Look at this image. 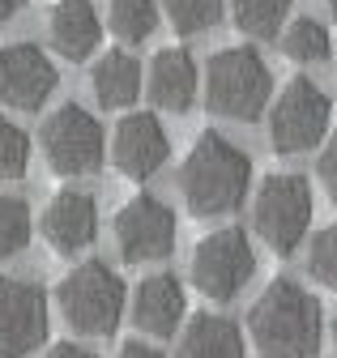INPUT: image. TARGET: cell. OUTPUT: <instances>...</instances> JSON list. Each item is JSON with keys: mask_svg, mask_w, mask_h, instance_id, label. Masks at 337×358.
Returning <instances> with one entry per match:
<instances>
[{"mask_svg": "<svg viewBox=\"0 0 337 358\" xmlns=\"http://www.w3.org/2000/svg\"><path fill=\"white\" fill-rule=\"evenodd\" d=\"M248 341L261 358H316L324 341L320 299L299 282H273L248 307Z\"/></svg>", "mask_w": 337, "mask_h": 358, "instance_id": "cell-1", "label": "cell"}, {"mask_svg": "<svg viewBox=\"0 0 337 358\" xmlns=\"http://www.w3.org/2000/svg\"><path fill=\"white\" fill-rule=\"evenodd\" d=\"M252 188V158L222 132H201L180 166V192L196 217H222L243 205Z\"/></svg>", "mask_w": 337, "mask_h": 358, "instance_id": "cell-2", "label": "cell"}, {"mask_svg": "<svg viewBox=\"0 0 337 358\" xmlns=\"http://www.w3.org/2000/svg\"><path fill=\"white\" fill-rule=\"evenodd\" d=\"M273 99V73L252 48H222L205 64V107L222 115L252 124L261 120Z\"/></svg>", "mask_w": 337, "mask_h": 358, "instance_id": "cell-3", "label": "cell"}, {"mask_svg": "<svg viewBox=\"0 0 337 358\" xmlns=\"http://www.w3.org/2000/svg\"><path fill=\"white\" fill-rule=\"evenodd\" d=\"M56 303H60V316L81 337H111L124 316V282L111 264L81 260L77 268H69L60 278Z\"/></svg>", "mask_w": 337, "mask_h": 358, "instance_id": "cell-4", "label": "cell"}, {"mask_svg": "<svg viewBox=\"0 0 337 358\" xmlns=\"http://www.w3.org/2000/svg\"><path fill=\"white\" fill-rule=\"evenodd\" d=\"M329 115H333V103L316 81H308V77L286 81L282 94L269 103V145L282 158H294V154H308V150L324 145Z\"/></svg>", "mask_w": 337, "mask_h": 358, "instance_id": "cell-5", "label": "cell"}, {"mask_svg": "<svg viewBox=\"0 0 337 358\" xmlns=\"http://www.w3.org/2000/svg\"><path fill=\"white\" fill-rule=\"evenodd\" d=\"M252 222L265 248L278 256H290L303 243L312 227V188L303 175H265V184L257 188V205H252Z\"/></svg>", "mask_w": 337, "mask_h": 358, "instance_id": "cell-6", "label": "cell"}, {"mask_svg": "<svg viewBox=\"0 0 337 358\" xmlns=\"http://www.w3.org/2000/svg\"><path fill=\"white\" fill-rule=\"evenodd\" d=\"M43 154L48 166L64 179H81V175H94L103 166L107 154V137H103V124L81 107V103H64L43 120Z\"/></svg>", "mask_w": 337, "mask_h": 358, "instance_id": "cell-7", "label": "cell"}, {"mask_svg": "<svg viewBox=\"0 0 337 358\" xmlns=\"http://www.w3.org/2000/svg\"><path fill=\"white\" fill-rule=\"evenodd\" d=\"M257 273V252H252L248 235L239 227H222L205 235L192 252V282L205 299L231 303Z\"/></svg>", "mask_w": 337, "mask_h": 358, "instance_id": "cell-8", "label": "cell"}, {"mask_svg": "<svg viewBox=\"0 0 337 358\" xmlns=\"http://www.w3.org/2000/svg\"><path fill=\"white\" fill-rule=\"evenodd\" d=\"M115 248L129 264L171 256V248H175V213H171V205H162L150 192H137L129 205H120V213H115Z\"/></svg>", "mask_w": 337, "mask_h": 358, "instance_id": "cell-9", "label": "cell"}, {"mask_svg": "<svg viewBox=\"0 0 337 358\" xmlns=\"http://www.w3.org/2000/svg\"><path fill=\"white\" fill-rule=\"evenodd\" d=\"M48 341V294L26 278H0V358H30Z\"/></svg>", "mask_w": 337, "mask_h": 358, "instance_id": "cell-10", "label": "cell"}, {"mask_svg": "<svg viewBox=\"0 0 337 358\" xmlns=\"http://www.w3.org/2000/svg\"><path fill=\"white\" fill-rule=\"evenodd\" d=\"M56 64L38 43H5L0 48V107L38 111L56 90Z\"/></svg>", "mask_w": 337, "mask_h": 358, "instance_id": "cell-11", "label": "cell"}, {"mask_svg": "<svg viewBox=\"0 0 337 358\" xmlns=\"http://www.w3.org/2000/svg\"><path fill=\"white\" fill-rule=\"evenodd\" d=\"M166 154H171V137L154 111H129L115 132H111V162L124 179H150L162 171Z\"/></svg>", "mask_w": 337, "mask_h": 358, "instance_id": "cell-12", "label": "cell"}, {"mask_svg": "<svg viewBox=\"0 0 337 358\" xmlns=\"http://www.w3.org/2000/svg\"><path fill=\"white\" fill-rule=\"evenodd\" d=\"M43 239L60 256L86 252L99 239V205H94V196L81 192V188L56 192L48 201V209H43Z\"/></svg>", "mask_w": 337, "mask_h": 358, "instance_id": "cell-13", "label": "cell"}, {"mask_svg": "<svg viewBox=\"0 0 337 358\" xmlns=\"http://www.w3.org/2000/svg\"><path fill=\"white\" fill-rule=\"evenodd\" d=\"M188 311L184 286L175 273H150L133 290V324L150 337H171Z\"/></svg>", "mask_w": 337, "mask_h": 358, "instance_id": "cell-14", "label": "cell"}, {"mask_svg": "<svg viewBox=\"0 0 337 358\" xmlns=\"http://www.w3.org/2000/svg\"><path fill=\"white\" fill-rule=\"evenodd\" d=\"M48 38H52V52L81 64V60H90L99 52L103 22H99L90 0H60V5L48 13Z\"/></svg>", "mask_w": 337, "mask_h": 358, "instance_id": "cell-15", "label": "cell"}, {"mask_svg": "<svg viewBox=\"0 0 337 358\" xmlns=\"http://www.w3.org/2000/svg\"><path fill=\"white\" fill-rule=\"evenodd\" d=\"M145 90L154 107L171 111V115H184L196 99V64L184 48H162L154 60H150V73H145Z\"/></svg>", "mask_w": 337, "mask_h": 358, "instance_id": "cell-16", "label": "cell"}, {"mask_svg": "<svg viewBox=\"0 0 337 358\" xmlns=\"http://www.w3.org/2000/svg\"><path fill=\"white\" fill-rule=\"evenodd\" d=\"M90 85H94V99L103 111H124L133 107L141 85H145V73H141V60L133 52H107L94 73H90Z\"/></svg>", "mask_w": 337, "mask_h": 358, "instance_id": "cell-17", "label": "cell"}, {"mask_svg": "<svg viewBox=\"0 0 337 358\" xmlns=\"http://www.w3.org/2000/svg\"><path fill=\"white\" fill-rule=\"evenodd\" d=\"M175 358H248V345H243V333L227 316L201 311V316L188 320Z\"/></svg>", "mask_w": 337, "mask_h": 358, "instance_id": "cell-18", "label": "cell"}, {"mask_svg": "<svg viewBox=\"0 0 337 358\" xmlns=\"http://www.w3.org/2000/svg\"><path fill=\"white\" fill-rule=\"evenodd\" d=\"M227 5H231L235 26L248 38H278L286 30V17H290L294 0H227Z\"/></svg>", "mask_w": 337, "mask_h": 358, "instance_id": "cell-19", "label": "cell"}, {"mask_svg": "<svg viewBox=\"0 0 337 358\" xmlns=\"http://www.w3.org/2000/svg\"><path fill=\"white\" fill-rule=\"evenodd\" d=\"M107 26L120 43H145L158 26V0H107Z\"/></svg>", "mask_w": 337, "mask_h": 358, "instance_id": "cell-20", "label": "cell"}, {"mask_svg": "<svg viewBox=\"0 0 337 358\" xmlns=\"http://www.w3.org/2000/svg\"><path fill=\"white\" fill-rule=\"evenodd\" d=\"M282 56L290 64H320L329 56V26L316 17H294L282 30Z\"/></svg>", "mask_w": 337, "mask_h": 358, "instance_id": "cell-21", "label": "cell"}, {"mask_svg": "<svg viewBox=\"0 0 337 358\" xmlns=\"http://www.w3.org/2000/svg\"><path fill=\"white\" fill-rule=\"evenodd\" d=\"M30 231H34V217H30L26 196L0 192V260H13L17 252H26Z\"/></svg>", "mask_w": 337, "mask_h": 358, "instance_id": "cell-22", "label": "cell"}, {"mask_svg": "<svg viewBox=\"0 0 337 358\" xmlns=\"http://www.w3.org/2000/svg\"><path fill=\"white\" fill-rule=\"evenodd\" d=\"M162 9H166V22H171L175 34L192 38V34H205L222 22L227 0H162Z\"/></svg>", "mask_w": 337, "mask_h": 358, "instance_id": "cell-23", "label": "cell"}, {"mask_svg": "<svg viewBox=\"0 0 337 358\" xmlns=\"http://www.w3.org/2000/svg\"><path fill=\"white\" fill-rule=\"evenodd\" d=\"M30 171V137L0 115V184H13V179H22Z\"/></svg>", "mask_w": 337, "mask_h": 358, "instance_id": "cell-24", "label": "cell"}, {"mask_svg": "<svg viewBox=\"0 0 337 358\" xmlns=\"http://www.w3.org/2000/svg\"><path fill=\"white\" fill-rule=\"evenodd\" d=\"M308 273H312V282H320L324 290L337 294V222L308 243Z\"/></svg>", "mask_w": 337, "mask_h": 358, "instance_id": "cell-25", "label": "cell"}, {"mask_svg": "<svg viewBox=\"0 0 337 358\" xmlns=\"http://www.w3.org/2000/svg\"><path fill=\"white\" fill-rule=\"evenodd\" d=\"M316 175H320V184H324V196L337 205V128H329V137H324V145H320Z\"/></svg>", "mask_w": 337, "mask_h": 358, "instance_id": "cell-26", "label": "cell"}, {"mask_svg": "<svg viewBox=\"0 0 337 358\" xmlns=\"http://www.w3.org/2000/svg\"><path fill=\"white\" fill-rule=\"evenodd\" d=\"M43 358H94V354H90L86 345H77V341H56Z\"/></svg>", "mask_w": 337, "mask_h": 358, "instance_id": "cell-27", "label": "cell"}, {"mask_svg": "<svg viewBox=\"0 0 337 358\" xmlns=\"http://www.w3.org/2000/svg\"><path fill=\"white\" fill-rule=\"evenodd\" d=\"M115 358H162V350H154V345H145V341H124Z\"/></svg>", "mask_w": 337, "mask_h": 358, "instance_id": "cell-28", "label": "cell"}, {"mask_svg": "<svg viewBox=\"0 0 337 358\" xmlns=\"http://www.w3.org/2000/svg\"><path fill=\"white\" fill-rule=\"evenodd\" d=\"M22 9H26V0H0V26H5V22H13Z\"/></svg>", "mask_w": 337, "mask_h": 358, "instance_id": "cell-29", "label": "cell"}, {"mask_svg": "<svg viewBox=\"0 0 337 358\" xmlns=\"http://www.w3.org/2000/svg\"><path fill=\"white\" fill-rule=\"evenodd\" d=\"M324 5H329V13H333V22H337V0H324Z\"/></svg>", "mask_w": 337, "mask_h": 358, "instance_id": "cell-30", "label": "cell"}, {"mask_svg": "<svg viewBox=\"0 0 337 358\" xmlns=\"http://www.w3.org/2000/svg\"><path fill=\"white\" fill-rule=\"evenodd\" d=\"M333 358H337V320H333Z\"/></svg>", "mask_w": 337, "mask_h": 358, "instance_id": "cell-31", "label": "cell"}]
</instances>
